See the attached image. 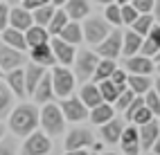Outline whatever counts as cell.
Listing matches in <instances>:
<instances>
[{"mask_svg":"<svg viewBox=\"0 0 160 155\" xmlns=\"http://www.w3.org/2000/svg\"><path fill=\"white\" fill-rule=\"evenodd\" d=\"M126 88H131L135 95H144L149 88H153V81L149 74H129L126 72Z\"/></svg>","mask_w":160,"mask_h":155,"instance_id":"obj_30","label":"cell"},{"mask_svg":"<svg viewBox=\"0 0 160 155\" xmlns=\"http://www.w3.org/2000/svg\"><path fill=\"white\" fill-rule=\"evenodd\" d=\"M92 2H97V5H108V2H117V0H92Z\"/></svg>","mask_w":160,"mask_h":155,"instance_id":"obj_50","label":"cell"},{"mask_svg":"<svg viewBox=\"0 0 160 155\" xmlns=\"http://www.w3.org/2000/svg\"><path fill=\"white\" fill-rule=\"evenodd\" d=\"M122 130H124V119H117V117H111L108 121L99 124V135L106 144H117L122 137Z\"/></svg>","mask_w":160,"mask_h":155,"instance_id":"obj_18","label":"cell"},{"mask_svg":"<svg viewBox=\"0 0 160 155\" xmlns=\"http://www.w3.org/2000/svg\"><path fill=\"white\" fill-rule=\"evenodd\" d=\"M5 83L9 86V90H12L16 97H20V99L27 97V92H25V72H23V68L9 70L7 77H5Z\"/></svg>","mask_w":160,"mask_h":155,"instance_id":"obj_22","label":"cell"},{"mask_svg":"<svg viewBox=\"0 0 160 155\" xmlns=\"http://www.w3.org/2000/svg\"><path fill=\"white\" fill-rule=\"evenodd\" d=\"M63 40H68V43L72 45H79L81 40H83V29H81V23L79 20H68L66 27L61 29V34H59Z\"/></svg>","mask_w":160,"mask_h":155,"instance_id":"obj_29","label":"cell"},{"mask_svg":"<svg viewBox=\"0 0 160 155\" xmlns=\"http://www.w3.org/2000/svg\"><path fill=\"white\" fill-rule=\"evenodd\" d=\"M142 38L138 32L129 29V32H122V54L124 56H133V54H140V47H142Z\"/></svg>","mask_w":160,"mask_h":155,"instance_id":"obj_24","label":"cell"},{"mask_svg":"<svg viewBox=\"0 0 160 155\" xmlns=\"http://www.w3.org/2000/svg\"><path fill=\"white\" fill-rule=\"evenodd\" d=\"M68 20H70V18H68V14H66V9H63V7H57L54 16H52L50 23H48V32H50V36H59L61 29L66 27Z\"/></svg>","mask_w":160,"mask_h":155,"instance_id":"obj_34","label":"cell"},{"mask_svg":"<svg viewBox=\"0 0 160 155\" xmlns=\"http://www.w3.org/2000/svg\"><path fill=\"white\" fill-rule=\"evenodd\" d=\"M81 29H83V40L95 47L97 43H102V40L108 36L113 25L104 16H86V18H83V23H81Z\"/></svg>","mask_w":160,"mask_h":155,"instance_id":"obj_3","label":"cell"},{"mask_svg":"<svg viewBox=\"0 0 160 155\" xmlns=\"http://www.w3.org/2000/svg\"><path fill=\"white\" fill-rule=\"evenodd\" d=\"M38 126L43 128L50 137H59L63 133V128H66V117H63V112H61V108L57 106V103H52V101L43 103Z\"/></svg>","mask_w":160,"mask_h":155,"instance_id":"obj_2","label":"cell"},{"mask_svg":"<svg viewBox=\"0 0 160 155\" xmlns=\"http://www.w3.org/2000/svg\"><path fill=\"white\" fill-rule=\"evenodd\" d=\"M151 151H153L156 155H160V135H158V139L153 142V146H151Z\"/></svg>","mask_w":160,"mask_h":155,"instance_id":"obj_47","label":"cell"},{"mask_svg":"<svg viewBox=\"0 0 160 155\" xmlns=\"http://www.w3.org/2000/svg\"><path fill=\"white\" fill-rule=\"evenodd\" d=\"M111 81H115L117 86H126V70L124 68H115L113 74H111Z\"/></svg>","mask_w":160,"mask_h":155,"instance_id":"obj_43","label":"cell"},{"mask_svg":"<svg viewBox=\"0 0 160 155\" xmlns=\"http://www.w3.org/2000/svg\"><path fill=\"white\" fill-rule=\"evenodd\" d=\"M59 108L63 112V117H66V121H83V119H88V106L79 97H72V95L63 97Z\"/></svg>","mask_w":160,"mask_h":155,"instance_id":"obj_9","label":"cell"},{"mask_svg":"<svg viewBox=\"0 0 160 155\" xmlns=\"http://www.w3.org/2000/svg\"><path fill=\"white\" fill-rule=\"evenodd\" d=\"M63 9H66V14L70 20H83L86 16H90V2L88 0H66V5H63Z\"/></svg>","mask_w":160,"mask_h":155,"instance_id":"obj_23","label":"cell"},{"mask_svg":"<svg viewBox=\"0 0 160 155\" xmlns=\"http://www.w3.org/2000/svg\"><path fill=\"white\" fill-rule=\"evenodd\" d=\"M144 103H147V108L153 112V117H160V97H158V92L153 90V88H149L147 92H144Z\"/></svg>","mask_w":160,"mask_h":155,"instance_id":"obj_38","label":"cell"},{"mask_svg":"<svg viewBox=\"0 0 160 155\" xmlns=\"http://www.w3.org/2000/svg\"><path fill=\"white\" fill-rule=\"evenodd\" d=\"M124 70L129 74H151L156 70V63L151 56H144V54H133V56H126V65Z\"/></svg>","mask_w":160,"mask_h":155,"instance_id":"obj_14","label":"cell"},{"mask_svg":"<svg viewBox=\"0 0 160 155\" xmlns=\"http://www.w3.org/2000/svg\"><path fill=\"white\" fill-rule=\"evenodd\" d=\"M153 90L158 92V97H160V74H158V79L153 81Z\"/></svg>","mask_w":160,"mask_h":155,"instance_id":"obj_48","label":"cell"},{"mask_svg":"<svg viewBox=\"0 0 160 155\" xmlns=\"http://www.w3.org/2000/svg\"><path fill=\"white\" fill-rule=\"evenodd\" d=\"M45 2H50V0H20V5L27 7L29 12H32V9H36V7H41V5H45Z\"/></svg>","mask_w":160,"mask_h":155,"instance_id":"obj_45","label":"cell"},{"mask_svg":"<svg viewBox=\"0 0 160 155\" xmlns=\"http://www.w3.org/2000/svg\"><path fill=\"white\" fill-rule=\"evenodd\" d=\"M38 121H41V112L34 103H18L9 112V128L18 137H25L32 130H36Z\"/></svg>","mask_w":160,"mask_h":155,"instance_id":"obj_1","label":"cell"},{"mask_svg":"<svg viewBox=\"0 0 160 155\" xmlns=\"http://www.w3.org/2000/svg\"><path fill=\"white\" fill-rule=\"evenodd\" d=\"M12 153H18V144H16V139L2 135V137H0V155H12Z\"/></svg>","mask_w":160,"mask_h":155,"instance_id":"obj_41","label":"cell"},{"mask_svg":"<svg viewBox=\"0 0 160 155\" xmlns=\"http://www.w3.org/2000/svg\"><path fill=\"white\" fill-rule=\"evenodd\" d=\"M23 151L25 155H45L52 151V139L45 130H32L29 135H25V142H23Z\"/></svg>","mask_w":160,"mask_h":155,"instance_id":"obj_5","label":"cell"},{"mask_svg":"<svg viewBox=\"0 0 160 155\" xmlns=\"http://www.w3.org/2000/svg\"><path fill=\"white\" fill-rule=\"evenodd\" d=\"M158 49H160V23H153V27L149 29V32L144 34V38H142L140 54L153 59V54H156Z\"/></svg>","mask_w":160,"mask_h":155,"instance_id":"obj_21","label":"cell"},{"mask_svg":"<svg viewBox=\"0 0 160 155\" xmlns=\"http://www.w3.org/2000/svg\"><path fill=\"white\" fill-rule=\"evenodd\" d=\"M97 86H99V92H102V99L108 101V103H113V101L117 99V95H120V92L126 88V86H117L115 81H111V79L97 81Z\"/></svg>","mask_w":160,"mask_h":155,"instance_id":"obj_32","label":"cell"},{"mask_svg":"<svg viewBox=\"0 0 160 155\" xmlns=\"http://www.w3.org/2000/svg\"><path fill=\"white\" fill-rule=\"evenodd\" d=\"M23 72H25V92H27V97H32V92H34V88H36V83L41 81V77L45 74V68L43 65H38V63H25L23 65Z\"/></svg>","mask_w":160,"mask_h":155,"instance_id":"obj_20","label":"cell"},{"mask_svg":"<svg viewBox=\"0 0 160 155\" xmlns=\"http://www.w3.org/2000/svg\"><path fill=\"white\" fill-rule=\"evenodd\" d=\"M138 133H140V151L142 153H149L153 146V142L158 139L160 135V124L158 121H147V124H140L138 126Z\"/></svg>","mask_w":160,"mask_h":155,"instance_id":"obj_16","label":"cell"},{"mask_svg":"<svg viewBox=\"0 0 160 155\" xmlns=\"http://www.w3.org/2000/svg\"><path fill=\"white\" fill-rule=\"evenodd\" d=\"M54 86H52V74L50 72H45L43 77H41V81L36 83L34 92H32V99H34L36 103H48V101H54Z\"/></svg>","mask_w":160,"mask_h":155,"instance_id":"obj_19","label":"cell"},{"mask_svg":"<svg viewBox=\"0 0 160 155\" xmlns=\"http://www.w3.org/2000/svg\"><path fill=\"white\" fill-rule=\"evenodd\" d=\"M52 86H54V95L57 97H70L74 92V74L68 68H52Z\"/></svg>","mask_w":160,"mask_h":155,"instance_id":"obj_6","label":"cell"},{"mask_svg":"<svg viewBox=\"0 0 160 155\" xmlns=\"http://www.w3.org/2000/svg\"><path fill=\"white\" fill-rule=\"evenodd\" d=\"M32 25H34V16H32V12L27 7H23V5L9 7V27H16L20 32H25Z\"/></svg>","mask_w":160,"mask_h":155,"instance_id":"obj_15","label":"cell"},{"mask_svg":"<svg viewBox=\"0 0 160 155\" xmlns=\"http://www.w3.org/2000/svg\"><path fill=\"white\" fill-rule=\"evenodd\" d=\"M124 115H126V121L138 124V126L153 119V112L147 108V103H144V97H142V95H135V97H133V101L129 103V108L124 110Z\"/></svg>","mask_w":160,"mask_h":155,"instance_id":"obj_11","label":"cell"},{"mask_svg":"<svg viewBox=\"0 0 160 155\" xmlns=\"http://www.w3.org/2000/svg\"><path fill=\"white\" fill-rule=\"evenodd\" d=\"M9 25V5L7 2H0V32Z\"/></svg>","mask_w":160,"mask_h":155,"instance_id":"obj_44","label":"cell"},{"mask_svg":"<svg viewBox=\"0 0 160 155\" xmlns=\"http://www.w3.org/2000/svg\"><path fill=\"white\" fill-rule=\"evenodd\" d=\"M50 45H52V49H54V56H57V61L61 65H72L74 54H77V49H74L72 43L63 40L61 36H52L50 38Z\"/></svg>","mask_w":160,"mask_h":155,"instance_id":"obj_13","label":"cell"},{"mask_svg":"<svg viewBox=\"0 0 160 155\" xmlns=\"http://www.w3.org/2000/svg\"><path fill=\"white\" fill-rule=\"evenodd\" d=\"M117 144L122 146V153H126V155L142 153L140 151V133H138V124H129V126H124L122 137H120Z\"/></svg>","mask_w":160,"mask_h":155,"instance_id":"obj_12","label":"cell"},{"mask_svg":"<svg viewBox=\"0 0 160 155\" xmlns=\"http://www.w3.org/2000/svg\"><path fill=\"white\" fill-rule=\"evenodd\" d=\"M2 135H5V124L0 121V137H2Z\"/></svg>","mask_w":160,"mask_h":155,"instance_id":"obj_51","label":"cell"},{"mask_svg":"<svg viewBox=\"0 0 160 155\" xmlns=\"http://www.w3.org/2000/svg\"><path fill=\"white\" fill-rule=\"evenodd\" d=\"M29 61H34V63L43 65V68H52L57 63V56H54V49H52L50 40L48 43H41V45H34L29 47Z\"/></svg>","mask_w":160,"mask_h":155,"instance_id":"obj_17","label":"cell"},{"mask_svg":"<svg viewBox=\"0 0 160 155\" xmlns=\"http://www.w3.org/2000/svg\"><path fill=\"white\" fill-rule=\"evenodd\" d=\"M95 52L102 56V59H117L122 54V32L117 27H113L108 36H106L102 43L95 45Z\"/></svg>","mask_w":160,"mask_h":155,"instance_id":"obj_8","label":"cell"},{"mask_svg":"<svg viewBox=\"0 0 160 155\" xmlns=\"http://www.w3.org/2000/svg\"><path fill=\"white\" fill-rule=\"evenodd\" d=\"M153 61H156V63H158V61H160V49L156 52V54H153Z\"/></svg>","mask_w":160,"mask_h":155,"instance_id":"obj_52","label":"cell"},{"mask_svg":"<svg viewBox=\"0 0 160 155\" xmlns=\"http://www.w3.org/2000/svg\"><path fill=\"white\" fill-rule=\"evenodd\" d=\"M153 18H156V23H160V0H156V2H153Z\"/></svg>","mask_w":160,"mask_h":155,"instance_id":"obj_46","label":"cell"},{"mask_svg":"<svg viewBox=\"0 0 160 155\" xmlns=\"http://www.w3.org/2000/svg\"><path fill=\"white\" fill-rule=\"evenodd\" d=\"M79 99L88 106V110H90V108H95L97 103H102V101H104V99H102V92H99V86H97V83H88V81L81 86Z\"/></svg>","mask_w":160,"mask_h":155,"instance_id":"obj_28","label":"cell"},{"mask_svg":"<svg viewBox=\"0 0 160 155\" xmlns=\"http://www.w3.org/2000/svg\"><path fill=\"white\" fill-rule=\"evenodd\" d=\"M111 117H115V106H111L108 101H102V103H97L95 108H90L88 110V119L92 121V124H104V121H108Z\"/></svg>","mask_w":160,"mask_h":155,"instance_id":"obj_26","label":"cell"},{"mask_svg":"<svg viewBox=\"0 0 160 155\" xmlns=\"http://www.w3.org/2000/svg\"><path fill=\"white\" fill-rule=\"evenodd\" d=\"M104 18L108 20L113 27L122 25V12H120V2H108L104 5Z\"/></svg>","mask_w":160,"mask_h":155,"instance_id":"obj_37","label":"cell"},{"mask_svg":"<svg viewBox=\"0 0 160 155\" xmlns=\"http://www.w3.org/2000/svg\"><path fill=\"white\" fill-rule=\"evenodd\" d=\"M156 70H158V74H160V61H158V63H156Z\"/></svg>","mask_w":160,"mask_h":155,"instance_id":"obj_53","label":"cell"},{"mask_svg":"<svg viewBox=\"0 0 160 155\" xmlns=\"http://www.w3.org/2000/svg\"><path fill=\"white\" fill-rule=\"evenodd\" d=\"M133 97H135V92L131 90V88H124L122 92H120V95H117V99L113 101L115 103V110H126V108H129V103L133 101Z\"/></svg>","mask_w":160,"mask_h":155,"instance_id":"obj_39","label":"cell"},{"mask_svg":"<svg viewBox=\"0 0 160 155\" xmlns=\"http://www.w3.org/2000/svg\"><path fill=\"white\" fill-rule=\"evenodd\" d=\"M92 148V133L88 128H72L66 135V151L68 153H86Z\"/></svg>","mask_w":160,"mask_h":155,"instance_id":"obj_7","label":"cell"},{"mask_svg":"<svg viewBox=\"0 0 160 155\" xmlns=\"http://www.w3.org/2000/svg\"><path fill=\"white\" fill-rule=\"evenodd\" d=\"M14 108V92L5 81H0V119H5Z\"/></svg>","mask_w":160,"mask_h":155,"instance_id":"obj_33","label":"cell"},{"mask_svg":"<svg viewBox=\"0 0 160 155\" xmlns=\"http://www.w3.org/2000/svg\"><path fill=\"white\" fill-rule=\"evenodd\" d=\"M52 36H50V32H48V27H43V25H32V27H27L25 29V40H27V47H34V45H41V43H48Z\"/></svg>","mask_w":160,"mask_h":155,"instance_id":"obj_27","label":"cell"},{"mask_svg":"<svg viewBox=\"0 0 160 155\" xmlns=\"http://www.w3.org/2000/svg\"><path fill=\"white\" fill-rule=\"evenodd\" d=\"M153 2H156V0H131V5L140 14H151L153 12Z\"/></svg>","mask_w":160,"mask_h":155,"instance_id":"obj_42","label":"cell"},{"mask_svg":"<svg viewBox=\"0 0 160 155\" xmlns=\"http://www.w3.org/2000/svg\"><path fill=\"white\" fill-rule=\"evenodd\" d=\"M158 124H160V119H158Z\"/></svg>","mask_w":160,"mask_h":155,"instance_id":"obj_57","label":"cell"},{"mask_svg":"<svg viewBox=\"0 0 160 155\" xmlns=\"http://www.w3.org/2000/svg\"><path fill=\"white\" fill-rule=\"evenodd\" d=\"M117 2H120V5H122V2H131V0H117Z\"/></svg>","mask_w":160,"mask_h":155,"instance_id":"obj_55","label":"cell"},{"mask_svg":"<svg viewBox=\"0 0 160 155\" xmlns=\"http://www.w3.org/2000/svg\"><path fill=\"white\" fill-rule=\"evenodd\" d=\"M115 68H117L115 59H102V56H99V61H97V68H95V72H92V81L97 83V81L111 79V74H113V70H115Z\"/></svg>","mask_w":160,"mask_h":155,"instance_id":"obj_31","label":"cell"},{"mask_svg":"<svg viewBox=\"0 0 160 155\" xmlns=\"http://www.w3.org/2000/svg\"><path fill=\"white\" fill-rule=\"evenodd\" d=\"M7 2H12V5H16V2H20V0H7Z\"/></svg>","mask_w":160,"mask_h":155,"instance_id":"obj_54","label":"cell"},{"mask_svg":"<svg viewBox=\"0 0 160 155\" xmlns=\"http://www.w3.org/2000/svg\"><path fill=\"white\" fill-rule=\"evenodd\" d=\"M27 63V56H25V52H20L12 45H7L5 40L0 43V70L2 72H9V70H14V68H23Z\"/></svg>","mask_w":160,"mask_h":155,"instance_id":"obj_10","label":"cell"},{"mask_svg":"<svg viewBox=\"0 0 160 155\" xmlns=\"http://www.w3.org/2000/svg\"><path fill=\"white\" fill-rule=\"evenodd\" d=\"M0 77H2V70H0Z\"/></svg>","mask_w":160,"mask_h":155,"instance_id":"obj_56","label":"cell"},{"mask_svg":"<svg viewBox=\"0 0 160 155\" xmlns=\"http://www.w3.org/2000/svg\"><path fill=\"white\" fill-rule=\"evenodd\" d=\"M50 2L54 5V7H63V5H66V0H50Z\"/></svg>","mask_w":160,"mask_h":155,"instance_id":"obj_49","label":"cell"},{"mask_svg":"<svg viewBox=\"0 0 160 155\" xmlns=\"http://www.w3.org/2000/svg\"><path fill=\"white\" fill-rule=\"evenodd\" d=\"M97 61H99V54L95 49H79L74 54V79L79 83H86L88 79H92V72L97 68Z\"/></svg>","mask_w":160,"mask_h":155,"instance_id":"obj_4","label":"cell"},{"mask_svg":"<svg viewBox=\"0 0 160 155\" xmlns=\"http://www.w3.org/2000/svg\"><path fill=\"white\" fill-rule=\"evenodd\" d=\"M120 12H122V25H131L133 20L140 16V12H138L131 2H122L120 5Z\"/></svg>","mask_w":160,"mask_h":155,"instance_id":"obj_40","label":"cell"},{"mask_svg":"<svg viewBox=\"0 0 160 155\" xmlns=\"http://www.w3.org/2000/svg\"><path fill=\"white\" fill-rule=\"evenodd\" d=\"M54 12H57V7L52 5V2H45V5L36 7V9H32V16H34V23L36 25L48 27V23H50V18L54 16Z\"/></svg>","mask_w":160,"mask_h":155,"instance_id":"obj_35","label":"cell"},{"mask_svg":"<svg viewBox=\"0 0 160 155\" xmlns=\"http://www.w3.org/2000/svg\"><path fill=\"white\" fill-rule=\"evenodd\" d=\"M0 34H2V40H5L7 45H12V47H16V49H20V52L29 49V47H27V40H25V32H20V29L7 25Z\"/></svg>","mask_w":160,"mask_h":155,"instance_id":"obj_25","label":"cell"},{"mask_svg":"<svg viewBox=\"0 0 160 155\" xmlns=\"http://www.w3.org/2000/svg\"><path fill=\"white\" fill-rule=\"evenodd\" d=\"M153 23H156V18H153V14H140L133 23H131V29L133 32H138L140 36H144L149 29L153 27Z\"/></svg>","mask_w":160,"mask_h":155,"instance_id":"obj_36","label":"cell"}]
</instances>
